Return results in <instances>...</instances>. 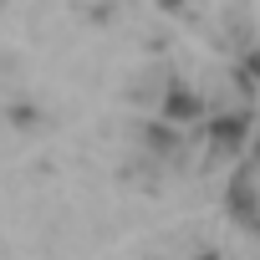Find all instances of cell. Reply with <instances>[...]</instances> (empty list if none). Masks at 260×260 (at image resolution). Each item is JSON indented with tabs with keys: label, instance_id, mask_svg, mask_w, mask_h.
<instances>
[{
	"label": "cell",
	"instance_id": "6da1fadb",
	"mask_svg": "<svg viewBox=\"0 0 260 260\" xmlns=\"http://www.w3.org/2000/svg\"><path fill=\"white\" fill-rule=\"evenodd\" d=\"M230 209H235V219L250 230L255 224V194H250V164L240 169V179H235V189H230Z\"/></svg>",
	"mask_w": 260,
	"mask_h": 260
},
{
	"label": "cell",
	"instance_id": "7a4b0ae2",
	"mask_svg": "<svg viewBox=\"0 0 260 260\" xmlns=\"http://www.w3.org/2000/svg\"><path fill=\"white\" fill-rule=\"evenodd\" d=\"M194 112H199V97H194L189 87H179V82H174V87H169V97H164V117H174V122H179V117H194Z\"/></svg>",
	"mask_w": 260,
	"mask_h": 260
}]
</instances>
